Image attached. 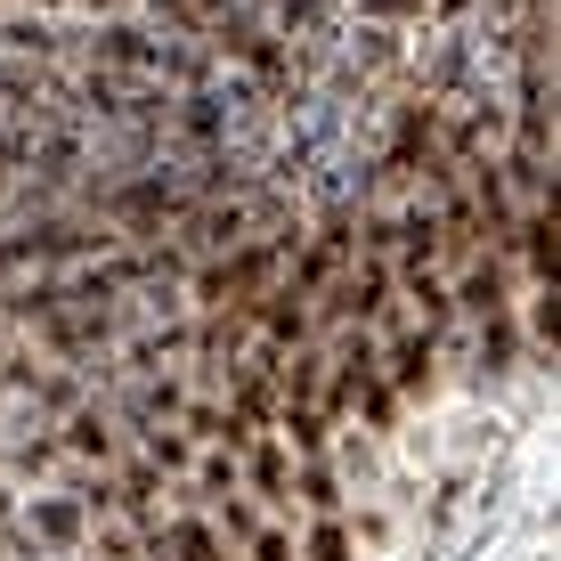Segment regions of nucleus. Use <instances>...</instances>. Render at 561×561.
<instances>
[{"label":"nucleus","instance_id":"6e6552de","mask_svg":"<svg viewBox=\"0 0 561 561\" xmlns=\"http://www.w3.org/2000/svg\"><path fill=\"white\" fill-rule=\"evenodd\" d=\"M253 561H294V546L285 537H253Z\"/></svg>","mask_w":561,"mask_h":561},{"label":"nucleus","instance_id":"9d476101","mask_svg":"<svg viewBox=\"0 0 561 561\" xmlns=\"http://www.w3.org/2000/svg\"><path fill=\"white\" fill-rule=\"evenodd\" d=\"M366 9H375V16H408L415 0H366Z\"/></svg>","mask_w":561,"mask_h":561},{"label":"nucleus","instance_id":"39448f33","mask_svg":"<svg viewBox=\"0 0 561 561\" xmlns=\"http://www.w3.org/2000/svg\"><path fill=\"white\" fill-rule=\"evenodd\" d=\"M325 9H334V0H277L285 33H318V25H325Z\"/></svg>","mask_w":561,"mask_h":561},{"label":"nucleus","instance_id":"f257e3e1","mask_svg":"<svg viewBox=\"0 0 561 561\" xmlns=\"http://www.w3.org/2000/svg\"><path fill=\"white\" fill-rule=\"evenodd\" d=\"M25 537H33L42 553L66 561V553L90 537V505H82V496H33V505H25Z\"/></svg>","mask_w":561,"mask_h":561},{"label":"nucleus","instance_id":"20e7f679","mask_svg":"<svg viewBox=\"0 0 561 561\" xmlns=\"http://www.w3.org/2000/svg\"><path fill=\"white\" fill-rule=\"evenodd\" d=\"M139 456L154 463V472H180V463H187V439H180V432H139Z\"/></svg>","mask_w":561,"mask_h":561},{"label":"nucleus","instance_id":"423d86ee","mask_svg":"<svg viewBox=\"0 0 561 561\" xmlns=\"http://www.w3.org/2000/svg\"><path fill=\"white\" fill-rule=\"evenodd\" d=\"M204 496H220V505L237 496V463L228 456H204Z\"/></svg>","mask_w":561,"mask_h":561},{"label":"nucleus","instance_id":"f03ea898","mask_svg":"<svg viewBox=\"0 0 561 561\" xmlns=\"http://www.w3.org/2000/svg\"><path fill=\"white\" fill-rule=\"evenodd\" d=\"M57 456L106 463V456H114V415H106V408H73V415H66V439H57Z\"/></svg>","mask_w":561,"mask_h":561},{"label":"nucleus","instance_id":"0eeeda50","mask_svg":"<svg viewBox=\"0 0 561 561\" xmlns=\"http://www.w3.org/2000/svg\"><path fill=\"white\" fill-rule=\"evenodd\" d=\"M253 480H261L268 496H277V489H285V456H277V448H261V463H253Z\"/></svg>","mask_w":561,"mask_h":561},{"label":"nucleus","instance_id":"1a4fd4ad","mask_svg":"<svg viewBox=\"0 0 561 561\" xmlns=\"http://www.w3.org/2000/svg\"><path fill=\"white\" fill-rule=\"evenodd\" d=\"M25 16H57V9H73V0H16Z\"/></svg>","mask_w":561,"mask_h":561},{"label":"nucleus","instance_id":"7ed1b4c3","mask_svg":"<svg viewBox=\"0 0 561 561\" xmlns=\"http://www.w3.org/2000/svg\"><path fill=\"white\" fill-rule=\"evenodd\" d=\"M382 294H391V268H382V261H366L358 277L334 294V318H366V309H382Z\"/></svg>","mask_w":561,"mask_h":561}]
</instances>
